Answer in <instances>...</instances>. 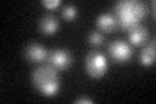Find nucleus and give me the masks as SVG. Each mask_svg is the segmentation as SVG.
Returning <instances> with one entry per match:
<instances>
[{
  "label": "nucleus",
  "instance_id": "nucleus-1",
  "mask_svg": "<svg viewBox=\"0 0 156 104\" xmlns=\"http://www.w3.org/2000/svg\"><path fill=\"white\" fill-rule=\"evenodd\" d=\"M147 13V5L138 0H121L115 4V17L117 25L124 29H129L139 25Z\"/></svg>",
  "mask_w": 156,
  "mask_h": 104
},
{
  "label": "nucleus",
  "instance_id": "nucleus-2",
  "mask_svg": "<svg viewBox=\"0 0 156 104\" xmlns=\"http://www.w3.org/2000/svg\"><path fill=\"white\" fill-rule=\"evenodd\" d=\"M31 81L37 90L46 96L56 95L60 90V78L57 74V69L53 68L51 64L38 66L33 72Z\"/></svg>",
  "mask_w": 156,
  "mask_h": 104
},
{
  "label": "nucleus",
  "instance_id": "nucleus-3",
  "mask_svg": "<svg viewBox=\"0 0 156 104\" xmlns=\"http://www.w3.org/2000/svg\"><path fill=\"white\" fill-rule=\"evenodd\" d=\"M86 72L92 78H100L108 70V63L107 59L98 51H91L87 53L85 59Z\"/></svg>",
  "mask_w": 156,
  "mask_h": 104
},
{
  "label": "nucleus",
  "instance_id": "nucleus-4",
  "mask_svg": "<svg viewBox=\"0 0 156 104\" xmlns=\"http://www.w3.org/2000/svg\"><path fill=\"white\" fill-rule=\"evenodd\" d=\"M108 52L112 60H115L116 63H126L133 56V48L130 47V44L120 39H116L109 44Z\"/></svg>",
  "mask_w": 156,
  "mask_h": 104
},
{
  "label": "nucleus",
  "instance_id": "nucleus-5",
  "mask_svg": "<svg viewBox=\"0 0 156 104\" xmlns=\"http://www.w3.org/2000/svg\"><path fill=\"white\" fill-rule=\"evenodd\" d=\"M48 64H51L57 70H65L72 65V55L66 49H53L48 53Z\"/></svg>",
  "mask_w": 156,
  "mask_h": 104
},
{
  "label": "nucleus",
  "instance_id": "nucleus-6",
  "mask_svg": "<svg viewBox=\"0 0 156 104\" xmlns=\"http://www.w3.org/2000/svg\"><path fill=\"white\" fill-rule=\"evenodd\" d=\"M48 53L47 49L41 46L38 43H30L25 49V56L27 60H30L33 63H43L48 59Z\"/></svg>",
  "mask_w": 156,
  "mask_h": 104
},
{
  "label": "nucleus",
  "instance_id": "nucleus-7",
  "mask_svg": "<svg viewBox=\"0 0 156 104\" xmlns=\"http://www.w3.org/2000/svg\"><path fill=\"white\" fill-rule=\"evenodd\" d=\"M129 41L133 46H143L148 41V30L143 25H136V26L129 29Z\"/></svg>",
  "mask_w": 156,
  "mask_h": 104
},
{
  "label": "nucleus",
  "instance_id": "nucleus-8",
  "mask_svg": "<svg viewBox=\"0 0 156 104\" xmlns=\"http://www.w3.org/2000/svg\"><path fill=\"white\" fill-rule=\"evenodd\" d=\"M58 29V20L53 14H46L43 16L41 22H39V30L44 35H52Z\"/></svg>",
  "mask_w": 156,
  "mask_h": 104
},
{
  "label": "nucleus",
  "instance_id": "nucleus-9",
  "mask_svg": "<svg viewBox=\"0 0 156 104\" xmlns=\"http://www.w3.org/2000/svg\"><path fill=\"white\" fill-rule=\"evenodd\" d=\"M96 25L101 31H105V33L113 31L115 29L119 26L115 14H111V13H101L100 16L96 18Z\"/></svg>",
  "mask_w": 156,
  "mask_h": 104
},
{
  "label": "nucleus",
  "instance_id": "nucleus-10",
  "mask_svg": "<svg viewBox=\"0 0 156 104\" xmlns=\"http://www.w3.org/2000/svg\"><path fill=\"white\" fill-rule=\"evenodd\" d=\"M139 60H140V64L144 66L154 65V63H155V43H154V41L142 49V52H140V55H139Z\"/></svg>",
  "mask_w": 156,
  "mask_h": 104
},
{
  "label": "nucleus",
  "instance_id": "nucleus-11",
  "mask_svg": "<svg viewBox=\"0 0 156 104\" xmlns=\"http://www.w3.org/2000/svg\"><path fill=\"white\" fill-rule=\"evenodd\" d=\"M77 7L73 5V4H68V5H64L61 9V16L65 20H74L77 17Z\"/></svg>",
  "mask_w": 156,
  "mask_h": 104
},
{
  "label": "nucleus",
  "instance_id": "nucleus-12",
  "mask_svg": "<svg viewBox=\"0 0 156 104\" xmlns=\"http://www.w3.org/2000/svg\"><path fill=\"white\" fill-rule=\"evenodd\" d=\"M87 41H89V43L91 44V46L99 47V46H101V44H103L104 37L101 35L99 31H91V33L89 34V37H87Z\"/></svg>",
  "mask_w": 156,
  "mask_h": 104
},
{
  "label": "nucleus",
  "instance_id": "nucleus-13",
  "mask_svg": "<svg viewBox=\"0 0 156 104\" xmlns=\"http://www.w3.org/2000/svg\"><path fill=\"white\" fill-rule=\"evenodd\" d=\"M42 4L48 9H55L61 4L60 0H43Z\"/></svg>",
  "mask_w": 156,
  "mask_h": 104
},
{
  "label": "nucleus",
  "instance_id": "nucleus-14",
  "mask_svg": "<svg viewBox=\"0 0 156 104\" xmlns=\"http://www.w3.org/2000/svg\"><path fill=\"white\" fill-rule=\"evenodd\" d=\"M76 103H78V104H81V103H90V104H92L94 100H92V99H89V98H78L76 100Z\"/></svg>",
  "mask_w": 156,
  "mask_h": 104
}]
</instances>
